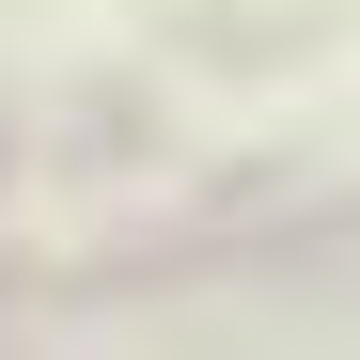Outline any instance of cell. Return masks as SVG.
Wrapping results in <instances>:
<instances>
[]
</instances>
